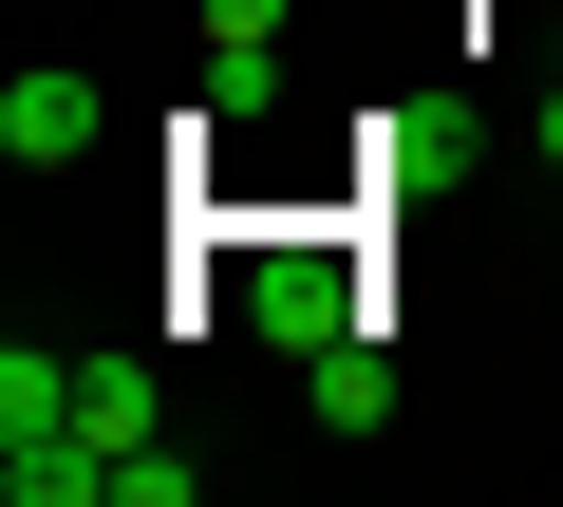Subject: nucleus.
<instances>
[{"label":"nucleus","mask_w":563,"mask_h":507,"mask_svg":"<svg viewBox=\"0 0 563 507\" xmlns=\"http://www.w3.org/2000/svg\"><path fill=\"white\" fill-rule=\"evenodd\" d=\"M76 395H95V470L169 432V376H151V357H76Z\"/></svg>","instance_id":"nucleus-5"},{"label":"nucleus","mask_w":563,"mask_h":507,"mask_svg":"<svg viewBox=\"0 0 563 507\" xmlns=\"http://www.w3.org/2000/svg\"><path fill=\"white\" fill-rule=\"evenodd\" d=\"M282 113V0H207V132Z\"/></svg>","instance_id":"nucleus-3"},{"label":"nucleus","mask_w":563,"mask_h":507,"mask_svg":"<svg viewBox=\"0 0 563 507\" xmlns=\"http://www.w3.org/2000/svg\"><path fill=\"white\" fill-rule=\"evenodd\" d=\"M0 488H20V507H113V470H95V395H76L57 339H0Z\"/></svg>","instance_id":"nucleus-1"},{"label":"nucleus","mask_w":563,"mask_h":507,"mask_svg":"<svg viewBox=\"0 0 563 507\" xmlns=\"http://www.w3.org/2000/svg\"><path fill=\"white\" fill-rule=\"evenodd\" d=\"M0 151L57 188V169H95V151H113V95H95L76 57H20V76H0Z\"/></svg>","instance_id":"nucleus-2"},{"label":"nucleus","mask_w":563,"mask_h":507,"mask_svg":"<svg viewBox=\"0 0 563 507\" xmlns=\"http://www.w3.org/2000/svg\"><path fill=\"white\" fill-rule=\"evenodd\" d=\"M301 414H320V432H376V414H395V357H376V320L301 357Z\"/></svg>","instance_id":"nucleus-4"},{"label":"nucleus","mask_w":563,"mask_h":507,"mask_svg":"<svg viewBox=\"0 0 563 507\" xmlns=\"http://www.w3.org/2000/svg\"><path fill=\"white\" fill-rule=\"evenodd\" d=\"M188 488H207V451H169V432H151V451H113V507H188Z\"/></svg>","instance_id":"nucleus-6"},{"label":"nucleus","mask_w":563,"mask_h":507,"mask_svg":"<svg viewBox=\"0 0 563 507\" xmlns=\"http://www.w3.org/2000/svg\"><path fill=\"white\" fill-rule=\"evenodd\" d=\"M526 151H544V169H563V76H544V95H526Z\"/></svg>","instance_id":"nucleus-7"}]
</instances>
